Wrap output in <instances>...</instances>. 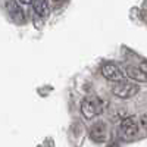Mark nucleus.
<instances>
[{"mask_svg": "<svg viewBox=\"0 0 147 147\" xmlns=\"http://www.w3.org/2000/svg\"><path fill=\"white\" fill-rule=\"evenodd\" d=\"M105 103L102 102L100 97L97 96H87L81 102V113L85 119H93L103 113Z\"/></svg>", "mask_w": 147, "mask_h": 147, "instance_id": "1", "label": "nucleus"}, {"mask_svg": "<svg viewBox=\"0 0 147 147\" xmlns=\"http://www.w3.org/2000/svg\"><path fill=\"white\" fill-rule=\"evenodd\" d=\"M138 91H140V87H138L137 84L125 82L124 80L118 81L112 87V93L116 97H119V99H131V97H134Z\"/></svg>", "mask_w": 147, "mask_h": 147, "instance_id": "2", "label": "nucleus"}, {"mask_svg": "<svg viewBox=\"0 0 147 147\" xmlns=\"http://www.w3.org/2000/svg\"><path fill=\"white\" fill-rule=\"evenodd\" d=\"M102 75H103L106 80H109V81L118 82V81H122V80L125 78V72L122 71L116 63L109 62V63H105V65L102 66Z\"/></svg>", "mask_w": 147, "mask_h": 147, "instance_id": "3", "label": "nucleus"}, {"mask_svg": "<svg viewBox=\"0 0 147 147\" xmlns=\"http://www.w3.org/2000/svg\"><path fill=\"white\" fill-rule=\"evenodd\" d=\"M121 129H122V132H124V136L127 138L134 137L138 132L137 118L136 116H127V118H124V121L121 122Z\"/></svg>", "mask_w": 147, "mask_h": 147, "instance_id": "4", "label": "nucleus"}, {"mask_svg": "<svg viewBox=\"0 0 147 147\" xmlns=\"http://www.w3.org/2000/svg\"><path fill=\"white\" fill-rule=\"evenodd\" d=\"M5 7L7 10L9 16L13 19V21L24 22V19H25V18H24V12H22V9L18 5L16 0H5Z\"/></svg>", "mask_w": 147, "mask_h": 147, "instance_id": "5", "label": "nucleus"}, {"mask_svg": "<svg viewBox=\"0 0 147 147\" xmlns=\"http://www.w3.org/2000/svg\"><path fill=\"white\" fill-rule=\"evenodd\" d=\"M90 137L96 143H105L107 138V127L103 122H97L90 131Z\"/></svg>", "mask_w": 147, "mask_h": 147, "instance_id": "6", "label": "nucleus"}, {"mask_svg": "<svg viewBox=\"0 0 147 147\" xmlns=\"http://www.w3.org/2000/svg\"><path fill=\"white\" fill-rule=\"evenodd\" d=\"M125 77H128L134 81H138V82H146L147 81V75L138 66H134V65L125 68Z\"/></svg>", "mask_w": 147, "mask_h": 147, "instance_id": "7", "label": "nucleus"}, {"mask_svg": "<svg viewBox=\"0 0 147 147\" xmlns=\"http://www.w3.org/2000/svg\"><path fill=\"white\" fill-rule=\"evenodd\" d=\"M32 7L37 16L40 18H46L50 13V7H49V2L47 0H34L32 2Z\"/></svg>", "mask_w": 147, "mask_h": 147, "instance_id": "8", "label": "nucleus"}, {"mask_svg": "<svg viewBox=\"0 0 147 147\" xmlns=\"http://www.w3.org/2000/svg\"><path fill=\"white\" fill-rule=\"evenodd\" d=\"M138 68L146 74V75H147V60H146V62H143V63H140V65H138Z\"/></svg>", "mask_w": 147, "mask_h": 147, "instance_id": "9", "label": "nucleus"}, {"mask_svg": "<svg viewBox=\"0 0 147 147\" xmlns=\"http://www.w3.org/2000/svg\"><path fill=\"white\" fill-rule=\"evenodd\" d=\"M140 121H141V125L147 128V112H146V113L141 116V119H140Z\"/></svg>", "mask_w": 147, "mask_h": 147, "instance_id": "10", "label": "nucleus"}, {"mask_svg": "<svg viewBox=\"0 0 147 147\" xmlns=\"http://www.w3.org/2000/svg\"><path fill=\"white\" fill-rule=\"evenodd\" d=\"M19 2H21L22 5H32L34 0H19Z\"/></svg>", "mask_w": 147, "mask_h": 147, "instance_id": "11", "label": "nucleus"}, {"mask_svg": "<svg viewBox=\"0 0 147 147\" xmlns=\"http://www.w3.org/2000/svg\"><path fill=\"white\" fill-rule=\"evenodd\" d=\"M52 2H55L56 5H59V3H62V2H65V0H52Z\"/></svg>", "mask_w": 147, "mask_h": 147, "instance_id": "12", "label": "nucleus"}]
</instances>
